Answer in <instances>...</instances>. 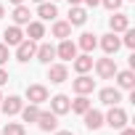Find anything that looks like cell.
<instances>
[{
  "label": "cell",
  "mask_w": 135,
  "mask_h": 135,
  "mask_svg": "<svg viewBox=\"0 0 135 135\" xmlns=\"http://www.w3.org/2000/svg\"><path fill=\"white\" fill-rule=\"evenodd\" d=\"M56 56H58V58H64V61H72V58L77 56V45H74L69 37H66V40H61V45L56 48Z\"/></svg>",
  "instance_id": "cell-7"
},
{
  "label": "cell",
  "mask_w": 135,
  "mask_h": 135,
  "mask_svg": "<svg viewBox=\"0 0 135 135\" xmlns=\"http://www.w3.org/2000/svg\"><path fill=\"white\" fill-rule=\"evenodd\" d=\"M0 101H3V95H0Z\"/></svg>",
  "instance_id": "cell-39"
},
{
  "label": "cell",
  "mask_w": 135,
  "mask_h": 135,
  "mask_svg": "<svg viewBox=\"0 0 135 135\" xmlns=\"http://www.w3.org/2000/svg\"><path fill=\"white\" fill-rule=\"evenodd\" d=\"M6 82H8V72L0 66V85H6Z\"/></svg>",
  "instance_id": "cell-31"
},
{
  "label": "cell",
  "mask_w": 135,
  "mask_h": 135,
  "mask_svg": "<svg viewBox=\"0 0 135 135\" xmlns=\"http://www.w3.org/2000/svg\"><path fill=\"white\" fill-rule=\"evenodd\" d=\"M35 50H37L35 40H21V42L16 45V58H19L21 64H27L29 58H35Z\"/></svg>",
  "instance_id": "cell-3"
},
{
  "label": "cell",
  "mask_w": 135,
  "mask_h": 135,
  "mask_svg": "<svg viewBox=\"0 0 135 135\" xmlns=\"http://www.w3.org/2000/svg\"><path fill=\"white\" fill-rule=\"evenodd\" d=\"M114 77H117V85H119V88H124V90H132V88H135V74H132L130 69H127V72H117Z\"/></svg>",
  "instance_id": "cell-17"
},
{
  "label": "cell",
  "mask_w": 135,
  "mask_h": 135,
  "mask_svg": "<svg viewBox=\"0 0 135 135\" xmlns=\"http://www.w3.org/2000/svg\"><path fill=\"white\" fill-rule=\"evenodd\" d=\"M109 24H111V32H124V29L130 27V19H127L124 13H114Z\"/></svg>",
  "instance_id": "cell-18"
},
{
  "label": "cell",
  "mask_w": 135,
  "mask_h": 135,
  "mask_svg": "<svg viewBox=\"0 0 135 135\" xmlns=\"http://www.w3.org/2000/svg\"><path fill=\"white\" fill-rule=\"evenodd\" d=\"M98 98H101V103H106V106H117V103L122 101V93H119L117 88H103Z\"/></svg>",
  "instance_id": "cell-11"
},
{
  "label": "cell",
  "mask_w": 135,
  "mask_h": 135,
  "mask_svg": "<svg viewBox=\"0 0 135 135\" xmlns=\"http://www.w3.org/2000/svg\"><path fill=\"white\" fill-rule=\"evenodd\" d=\"M95 45H98V40H95V35H93V32H85V35H80V48H82L85 53H90Z\"/></svg>",
  "instance_id": "cell-24"
},
{
  "label": "cell",
  "mask_w": 135,
  "mask_h": 135,
  "mask_svg": "<svg viewBox=\"0 0 135 135\" xmlns=\"http://www.w3.org/2000/svg\"><path fill=\"white\" fill-rule=\"evenodd\" d=\"M101 48L106 50V56H114V53L122 48V40L117 37V32H111V35H103V40H101Z\"/></svg>",
  "instance_id": "cell-9"
},
{
  "label": "cell",
  "mask_w": 135,
  "mask_h": 135,
  "mask_svg": "<svg viewBox=\"0 0 135 135\" xmlns=\"http://www.w3.org/2000/svg\"><path fill=\"white\" fill-rule=\"evenodd\" d=\"M37 124H40V130L50 132V130H56V127H58V114H53V111H40Z\"/></svg>",
  "instance_id": "cell-6"
},
{
  "label": "cell",
  "mask_w": 135,
  "mask_h": 135,
  "mask_svg": "<svg viewBox=\"0 0 135 135\" xmlns=\"http://www.w3.org/2000/svg\"><path fill=\"white\" fill-rule=\"evenodd\" d=\"M29 16H32V13H29V8H27L24 3L13 8V21H16V24H29Z\"/></svg>",
  "instance_id": "cell-22"
},
{
  "label": "cell",
  "mask_w": 135,
  "mask_h": 135,
  "mask_svg": "<svg viewBox=\"0 0 135 135\" xmlns=\"http://www.w3.org/2000/svg\"><path fill=\"white\" fill-rule=\"evenodd\" d=\"M35 3H45V0H35Z\"/></svg>",
  "instance_id": "cell-38"
},
{
  "label": "cell",
  "mask_w": 135,
  "mask_h": 135,
  "mask_svg": "<svg viewBox=\"0 0 135 135\" xmlns=\"http://www.w3.org/2000/svg\"><path fill=\"white\" fill-rule=\"evenodd\" d=\"M69 35H72V24H69V21H56V24H53V37L66 40Z\"/></svg>",
  "instance_id": "cell-20"
},
{
  "label": "cell",
  "mask_w": 135,
  "mask_h": 135,
  "mask_svg": "<svg viewBox=\"0 0 135 135\" xmlns=\"http://www.w3.org/2000/svg\"><path fill=\"white\" fill-rule=\"evenodd\" d=\"M11 3H13V6H21V3H24V0H11Z\"/></svg>",
  "instance_id": "cell-36"
},
{
  "label": "cell",
  "mask_w": 135,
  "mask_h": 135,
  "mask_svg": "<svg viewBox=\"0 0 135 135\" xmlns=\"http://www.w3.org/2000/svg\"><path fill=\"white\" fill-rule=\"evenodd\" d=\"M0 106H3V114H6V117H13V114L21 111V98H19V95H8V98L0 101Z\"/></svg>",
  "instance_id": "cell-8"
},
{
  "label": "cell",
  "mask_w": 135,
  "mask_h": 135,
  "mask_svg": "<svg viewBox=\"0 0 135 135\" xmlns=\"http://www.w3.org/2000/svg\"><path fill=\"white\" fill-rule=\"evenodd\" d=\"M72 64H74V72H80V74H88V72L93 69V58H90V53H85V56H74Z\"/></svg>",
  "instance_id": "cell-12"
},
{
  "label": "cell",
  "mask_w": 135,
  "mask_h": 135,
  "mask_svg": "<svg viewBox=\"0 0 135 135\" xmlns=\"http://www.w3.org/2000/svg\"><path fill=\"white\" fill-rule=\"evenodd\" d=\"M27 98H29V103H45L48 101V88L45 85H29L27 88Z\"/></svg>",
  "instance_id": "cell-5"
},
{
  "label": "cell",
  "mask_w": 135,
  "mask_h": 135,
  "mask_svg": "<svg viewBox=\"0 0 135 135\" xmlns=\"http://www.w3.org/2000/svg\"><path fill=\"white\" fill-rule=\"evenodd\" d=\"M82 3V0H69V6H80Z\"/></svg>",
  "instance_id": "cell-35"
},
{
  "label": "cell",
  "mask_w": 135,
  "mask_h": 135,
  "mask_svg": "<svg viewBox=\"0 0 135 135\" xmlns=\"http://www.w3.org/2000/svg\"><path fill=\"white\" fill-rule=\"evenodd\" d=\"M72 88H74V93L88 95V93H93V90H95V80H93V77H88V74H80V77L72 82Z\"/></svg>",
  "instance_id": "cell-4"
},
{
  "label": "cell",
  "mask_w": 135,
  "mask_h": 135,
  "mask_svg": "<svg viewBox=\"0 0 135 135\" xmlns=\"http://www.w3.org/2000/svg\"><path fill=\"white\" fill-rule=\"evenodd\" d=\"M90 109V101L85 98V95H80L77 101H72V106H69V111H77V114H85Z\"/></svg>",
  "instance_id": "cell-26"
},
{
  "label": "cell",
  "mask_w": 135,
  "mask_h": 135,
  "mask_svg": "<svg viewBox=\"0 0 135 135\" xmlns=\"http://www.w3.org/2000/svg\"><path fill=\"white\" fill-rule=\"evenodd\" d=\"M3 135H24V124H19V122H8L6 130H3Z\"/></svg>",
  "instance_id": "cell-27"
},
{
  "label": "cell",
  "mask_w": 135,
  "mask_h": 135,
  "mask_svg": "<svg viewBox=\"0 0 135 135\" xmlns=\"http://www.w3.org/2000/svg\"><path fill=\"white\" fill-rule=\"evenodd\" d=\"M3 13H6V11H3V6H0V19H3Z\"/></svg>",
  "instance_id": "cell-37"
},
{
  "label": "cell",
  "mask_w": 135,
  "mask_h": 135,
  "mask_svg": "<svg viewBox=\"0 0 135 135\" xmlns=\"http://www.w3.org/2000/svg\"><path fill=\"white\" fill-rule=\"evenodd\" d=\"M8 61V45H0V66Z\"/></svg>",
  "instance_id": "cell-30"
},
{
  "label": "cell",
  "mask_w": 135,
  "mask_h": 135,
  "mask_svg": "<svg viewBox=\"0 0 135 135\" xmlns=\"http://www.w3.org/2000/svg\"><path fill=\"white\" fill-rule=\"evenodd\" d=\"M66 77H69V72H66V66H64V64H53L50 69H48V80H50L53 85L66 82Z\"/></svg>",
  "instance_id": "cell-10"
},
{
  "label": "cell",
  "mask_w": 135,
  "mask_h": 135,
  "mask_svg": "<svg viewBox=\"0 0 135 135\" xmlns=\"http://www.w3.org/2000/svg\"><path fill=\"white\" fill-rule=\"evenodd\" d=\"M103 122H106L109 127H114V130H122V127L127 124V114H124L119 106H111V111L103 117Z\"/></svg>",
  "instance_id": "cell-1"
},
{
  "label": "cell",
  "mask_w": 135,
  "mask_h": 135,
  "mask_svg": "<svg viewBox=\"0 0 135 135\" xmlns=\"http://www.w3.org/2000/svg\"><path fill=\"white\" fill-rule=\"evenodd\" d=\"M122 135H135V130H130V127H122Z\"/></svg>",
  "instance_id": "cell-32"
},
{
  "label": "cell",
  "mask_w": 135,
  "mask_h": 135,
  "mask_svg": "<svg viewBox=\"0 0 135 135\" xmlns=\"http://www.w3.org/2000/svg\"><path fill=\"white\" fill-rule=\"evenodd\" d=\"M3 37H6V45H19V42L24 40V35H21L19 27H8V29L3 32Z\"/></svg>",
  "instance_id": "cell-19"
},
{
  "label": "cell",
  "mask_w": 135,
  "mask_h": 135,
  "mask_svg": "<svg viewBox=\"0 0 135 135\" xmlns=\"http://www.w3.org/2000/svg\"><path fill=\"white\" fill-rule=\"evenodd\" d=\"M69 106H72V101L66 98V95H53V98H50V111H53V114H66Z\"/></svg>",
  "instance_id": "cell-13"
},
{
  "label": "cell",
  "mask_w": 135,
  "mask_h": 135,
  "mask_svg": "<svg viewBox=\"0 0 135 135\" xmlns=\"http://www.w3.org/2000/svg\"><path fill=\"white\" fill-rule=\"evenodd\" d=\"M85 3H88V6H90V8H95V6H98V3H101V0H85Z\"/></svg>",
  "instance_id": "cell-33"
},
{
  "label": "cell",
  "mask_w": 135,
  "mask_h": 135,
  "mask_svg": "<svg viewBox=\"0 0 135 135\" xmlns=\"http://www.w3.org/2000/svg\"><path fill=\"white\" fill-rule=\"evenodd\" d=\"M101 3H103L109 11H119V8H122V0H101Z\"/></svg>",
  "instance_id": "cell-29"
},
{
  "label": "cell",
  "mask_w": 135,
  "mask_h": 135,
  "mask_svg": "<svg viewBox=\"0 0 135 135\" xmlns=\"http://www.w3.org/2000/svg\"><path fill=\"white\" fill-rule=\"evenodd\" d=\"M56 135H74L72 130H61V132H56Z\"/></svg>",
  "instance_id": "cell-34"
},
{
  "label": "cell",
  "mask_w": 135,
  "mask_h": 135,
  "mask_svg": "<svg viewBox=\"0 0 135 135\" xmlns=\"http://www.w3.org/2000/svg\"><path fill=\"white\" fill-rule=\"evenodd\" d=\"M21 117H24V122H37V117H40V109H37V103L21 106Z\"/></svg>",
  "instance_id": "cell-25"
},
{
  "label": "cell",
  "mask_w": 135,
  "mask_h": 135,
  "mask_svg": "<svg viewBox=\"0 0 135 135\" xmlns=\"http://www.w3.org/2000/svg\"><path fill=\"white\" fill-rule=\"evenodd\" d=\"M122 42H124V45H127V48H135V32H132V29H130V27H127V29H124V40H122Z\"/></svg>",
  "instance_id": "cell-28"
},
{
  "label": "cell",
  "mask_w": 135,
  "mask_h": 135,
  "mask_svg": "<svg viewBox=\"0 0 135 135\" xmlns=\"http://www.w3.org/2000/svg\"><path fill=\"white\" fill-rule=\"evenodd\" d=\"M101 124H103V114L95 111V109H88V111H85V127H88V130H98Z\"/></svg>",
  "instance_id": "cell-15"
},
{
  "label": "cell",
  "mask_w": 135,
  "mask_h": 135,
  "mask_svg": "<svg viewBox=\"0 0 135 135\" xmlns=\"http://www.w3.org/2000/svg\"><path fill=\"white\" fill-rule=\"evenodd\" d=\"M35 56H37V58H40L42 64H50V61L56 58V48H53L50 42H42V45H40V48L35 50Z\"/></svg>",
  "instance_id": "cell-16"
},
{
  "label": "cell",
  "mask_w": 135,
  "mask_h": 135,
  "mask_svg": "<svg viewBox=\"0 0 135 135\" xmlns=\"http://www.w3.org/2000/svg\"><path fill=\"white\" fill-rule=\"evenodd\" d=\"M37 16H40V19H45V21H50V19H56V16H58V11H56V6H53V3H40Z\"/></svg>",
  "instance_id": "cell-21"
},
{
  "label": "cell",
  "mask_w": 135,
  "mask_h": 135,
  "mask_svg": "<svg viewBox=\"0 0 135 135\" xmlns=\"http://www.w3.org/2000/svg\"><path fill=\"white\" fill-rule=\"evenodd\" d=\"M42 35H45V27H42L40 21H29V24H27V37H29V40H40Z\"/></svg>",
  "instance_id": "cell-23"
},
{
  "label": "cell",
  "mask_w": 135,
  "mask_h": 135,
  "mask_svg": "<svg viewBox=\"0 0 135 135\" xmlns=\"http://www.w3.org/2000/svg\"><path fill=\"white\" fill-rule=\"evenodd\" d=\"M85 21H88V11L80 8V6H72V8H69V24H72V27H82Z\"/></svg>",
  "instance_id": "cell-14"
},
{
  "label": "cell",
  "mask_w": 135,
  "mask_h": 135,
  "mask_svg": "<svg viewBox=\"0 0 135 135\" xmlns=\"http://www.w3.org/2000/svg\"><path fill=\"white\" fill-rule=\"evenodd\" d=\"M95 72H98V77L111 80L119 69H117V61H114V58H98V61H95Z\"/></svg>",
  "instance_id": "cell-2"
}]
</instances>
